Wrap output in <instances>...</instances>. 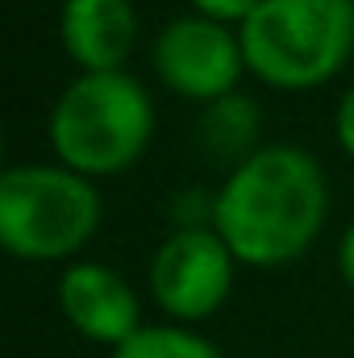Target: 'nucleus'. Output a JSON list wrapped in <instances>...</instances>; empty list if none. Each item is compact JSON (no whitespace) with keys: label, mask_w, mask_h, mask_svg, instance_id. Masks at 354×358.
I'll list each match as a JSON object with an SVG mask.
<instances>
[{"label":"nucleus","mask_w":354,"mask_h":358,"mask_svg":"<svg viewBox=\"0 0 354 358\" xmlns=\"http://www.w3.org/2000/svg\"><path fill=\"white\" fill-rule=\"evenodd\" d=\"M325 176L300 146H263L234 167L213 200L221 242L238 263L279 267L300 259L325 225Z\"/></svg>","instance_id":"obj_1"},{"label":"nucleus","mask_w":354,"mask_h":358,"mask_svg":"<svg viewBox=\"0 0 354 358\" xmlns=\"http://www.w3.org/2000/svg\"><path fill=\"white\" fill-rule=\"evenodd\" d=\"M238 38L271 88H321L354 50V0H263Z\"/></svg>","instance_id":"obj_2"},{"label":"nucleus","mask_w":354,"mask_h":358,"mask_svg":"<svg viewBox=\"0 0 354 358\" xmlns=\"http://www.w3.org/2000/svg\"><path fill=\"white\" fill-rule=\"evenodd\" d=\"M150 129V96L125 71L80 76L50 113V146L76 176L125 171L146 150Z\"/></svg>","instance_id":"obj_3"},{"label":"nucleus","mask_w":354,"mask_h":358,"mask_svg":"<svg viewBox=\"0 0 354 358\" xmlns=\"http://www.w3.org/2000/svg\"><path fill=\"white\" fill-rule=\"evenodd\" d=\"M100 225V192L67 167H8L0 176V246L17 259H67Z\"/></svg>","instance_id":"obj_4"},{"label":"nucleus","mask_w":354,"mask_h":358,"mask_svg":"<svg viewBox=\"0 0 354 358\" xmlns=\"http://www.w3.org/2000/svg\"><path fill=\"white\" fill-rule=\"evenodd\" d=\"M229 283H234V255L221 242V234L204 225H183L159 246L150 263L155 300L179 321L213 317L225 304Z\"/></svg>","instance_id":"obj_5"},{"label":"nucleus","mask_w":354,"mask_h":358,"mask_svg":"<svg viewBox=\"0 0 354 358\" xmlns=\"http://www.w3.org/2000/svg\"><path fill=\"white\" fill-rule=\"evenodd\" d=\"M246 67L242 38H234L221 21L179 17L155 42V71L179 96L192 100H225Z\"/></svg>","instance_id":"obj_6"},{"label":"nucleus","mask_w":354,"mask_h":358,"mask_svg":"<svg viewBox=\"0 0 354 358\" xmlns=\"http://www.w3.org/2000/svg\"><path fill=\"white\" fill-rule=\"evenodd\" d=\"M59 304L67 313V321L92 338V342H108L113 350L134 338L138 325V296L134 287L117 275V271L100 267V263H76L59 279Z\"/></svg>","instance_id":"obj_7"},{"label":"nucleus","mask_w":354,"mask_h":358,"mask_svg":"<svg viewBox=\"0 0 354 358\" xmlns=\"http://www.w3.org/2000/svg\"><path fill=\"white\" fill-rule=\"evenodd\" d=\"M59 34L84 76L121 71L138 38V17L129 0H63Z\"/></svg>","instance_id":"obj_8"},{"label":"nucleus","mask_w":354,"mask_h":358,"mask_svg":"<svg viewBox=\"0 0 354 358\" xmlns=\"http://www.w3.org/2000/svg\"><path fill=\"white\" fill-rule=\"evenodd\" d=\"M200 134H204V142L217 150V155H255L250 150V142H255V134H259V108H255V100H246V96H225V100H217L213 108H208V117L200 121Z\"/></svg>","instance_id":"obj_9"},{"label":"nucleus","mask_w":354,"mask_h":358,"mask_svg":"<svg viewBox=\"0 0 354 358\" xmlns=\"http://www.w3.org/2000/svg\"><path fill=\"white\" fill-rule=\"evenodd\" d=\"M113 358H221L213 342L176 329V325H142L134 338H125Z\"/></svg>","instance_id":"obj_10"},{"label":"nucleus","mask_w":354,"mask_h":358,"mask_svg":"<svg viewBox=\"0 0 354 358\" xmlns=\"http://www.w3.org/2000/svg\"><path fill=\"white\" fill-rule=\"evenodd\" d=\"M263 0H192V8L200 13V17H208V21H246L255 8H259Z\"/></svg>","instance_id":"obj_11"},{"label":"nucleus","mask_w":354,"mask_h":358,"mask_svg":"<svg viewBox=\"0 0 354 358\" xmlns=\"http://www.w3.org/2000/svg\"><path fill=\"white\" fill-rule=\"evenodd\" d=\"M338 142H342V150L354 159V88L338 104Z\"/></svg>","instance_id":"obj_12"},{"label":"nucleus","mask_w":354,"mask_h":358,"mask_svg":"<svg viewBox=\"0 0 354 358\" xmlns=\"http://www.w3.org/2000/svg\"><path fill=\"white\" fill-rule=\"evenodd\" d=\"M342 275H346V283L354 287V225L346 229V238H342Z\"/></svg>","instance_id":"obj_13"}]
</instances>
